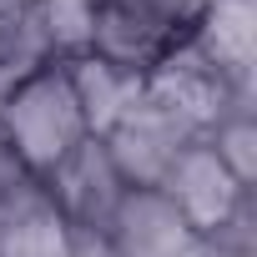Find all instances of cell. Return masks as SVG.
I'll return each instance as SVG.
<instances>
[{
	"instance_id": "7a4b0ae2",
	"label": "cell",
	"mask_w": 257,
	"mask_h": 257,
	"mask_svg": "<svg viewBox=\"0 0 257 257\" xmlns=\"http://www.w3.org/2000/svg\"><path fill=\"white\" fill-rule=\"evenodd\" d=\"M147 91L157 101H167L177 116H187L197 132H212V126L237 111V106H252V76H237L227 71L222 61H212L192 36L177 41L147 76Z\"/></svg>"
},
{
	"instance_id": "8fae6325",
	"label": "cell",
	"mask_w": 257,
	"mask_h": 257,
	"mask_svg": "<svg viewBox=\"0 0 257 257\" xmlns=\"http://www.w3.org/2000/svg\"><path fill=\"white\" fill-rule=\"evenodd\" d=\"M36 26L51 46L56 61H76L91 51V31H96V0H36Z\"/></svg>"
},
{
	"instance_id": "9c48e42d",
	"label": "cell",
	"mask_w": 257,
	"mask_h": 257,
	"mask_svg": "<svg viewBox=\"0 0 257 257\" xmlns=\"http://www.w3.org/2000/svg\"><path fill=\"white\" fill-rule=\"evenodd\" d=\"M192 41L212 61H222L227 71L252 76V66H257V0H212L207 16L192 31Z\"/></svg>"
},
{
	"instance_id": "5bb4252c",
	"label": "cell",
	"mask_w": 257,
	"mask_h": 257,
	"mask_svg": "<svg viewBox=\"0 0 257 257\" xmlns=\"http://www.w3.org/2000/svg\"><path fill=\"white\" fill-rule=\"evenodd\" d=\"M26 182H31V172L21 167V157L11 152V142L0 137V202H6V197H11L16 187H26Z\"/></svg>"
},
{
	"instance_id": "30bf717a",
	"label": "cell",
	"mask_w": 257,
	"mask_h": 257,
	"mask_svg": "<svg viewBox=\"0 0 257 257\" xmlns=\"http://www.w3.org/2000/svg\"><path fill=\"white\" fill-rule=\"evenodd\" d=\"M56 56L36 26V11H0V101L16 86H26L36 71H46Z\"/></svg>"
},
{
	"instance_id": "2e32d148",
	"label": "cell",
	"mask_w": 257,
	"mask_h": 257,
	"mask_svg": "<svg viewBox=\"0 0 257 257\" xmlns=\"http://www.w3.org/2000/svg\"><path fill=\"white\" fill-rule=\"evenodd\" d=\"M36 0H0V11H31Z\"/></svg>"
},
{
	"instance_id": "6da1fadb",
	"label": "cell",
	"mask_w": 257,
	"mask_h": 257,
	"mask_svg": "<svg viewBox=\"0 0 257 257\" xmlns=\"http://www.w3.org/2000/svg\"><path fill=\"white\" fill-rule=\"evenodd\" d=\"M0 137L11 142V152L21 157V167L41 182L71 147H81L86 116L81 101L71 91V76L61 61H51L46 71H36L26 86H16L6 101H0Z\"/></svg>"
},
{
	"instance_id": "7c38bea8",
	"label": "cell",
	"mask_w": 257,
	"mask_h": 257,
	"mask_svg": "<svg viewBox=\"0 0 257 257\" xmlns=\"http://www.w3.org/2000/svg\"><path fill=\"white\" fill-rule=\"evenodd\" d=\"M202 142L217 152V162L237 177V187L257 192V106H237L227 111L212 132H202Z\"/></svg>"
},
{
	"instance_id": "3957f363",
	"label": "cell",
	"mask_w": 257,
	"mask_h": 257,
	"mask_svg": "<svg viewBox=\"0 0 257 257\" xmlns=\"http://www.w3.org/2000/svg\"><path fill=\"white\" fill-rule=\"evenodd\" d=\"M197 137H202V132H197L187 116H177L167 101H157V96L147 91V96L101 137V147H106V157H111V167L121 172L126 187H162L167 172L177 167V157H182Z\"/></svg>"
},
{
	"instance_id": "5b68a950",
	"label": "cell",
	"mask_w": 257,
	"mask_h": 257,
	"mask_svg": "<svg viewBox=\"0 0 257 257\" xmlns=\"http://www.w3.org/2000/svg\"><path fill=\"white\" fill-rule=\"evenodd\" d=\"M182 217H187V227L197 232V237H207V232H217L247 197H257V192H247V187H237V177L217 162V152L197 137L182 157H177V167L167 172V182L157 187Z\"/></svg>"
},
{
	"instance_id": "277c9868",
	"label": "cell",
	"mask_w": 257,
	"mask_h": 257,
	"mask_svg": "<svg viewBox=\"0 0 257 257\" xmlns=\"http://www.w3.org/2000/svg\"><path fill=\"white\" fill-rule=\"evenodd\" d=\"M41 187L56 202V212L71 222V232H106V222L116 217L121 197L132 192V187L121 182V172L111 167L101 137H86L81 147H71L41 177Z\"/></svg>"
},
{
	"instance_id": "52a82bcc",
	"label": "cell",
	"mask_w": 257,
	"mask_h": 257,
	"mask_svg": "<svg viewBox=\"0 0 257 257\" xmlns=\"http://www.w3.org/2000/svg\"><path fill=\"white\" fill-rule=\"evenodd\" d=\"M76 232L31 177L0 202V257H71Z\"/></svg>"
},
{
	"instance_id": "8992f818",
	"label": "cell",
	"mask_w": 257,
	"mask_h": 257,
	"mask_svg": "<svg viewBox=\"0 0 257 257\" xmlns=\"http://www.w3.org/2000/svg\"><path fill=\"white\" fill-rule=\"evenodd\" d=\"M101 237L121 257H202V237L157 187H132Z\"/></svg>"
},
{
	"instance_id": "ba28073f",
	"label": "cell",
	"mask_w": 257,
	"mask_h": 257,
	"mask_svg": "<svg viewBox=\"0 0 257 257\" xmlns=\"http://www.w3.org/2000/svg\"><path fill=\"white\" fill-rule=\"evenodd\" d=\"M66 76H71V91L81 101V116H86V132L91 137H106L111 126L132 111L142 96H147V76L142 71H126L106 56H76V61H61Z\"/></svg>"
},
{
	"instance_id": "4fadbf2b",
	"label": "cell",
	"mask_w": 257,
	"mask_h": 257,
	"mask_svg": "<svg viewBox=\"0 0 257 257\" xmlns=\"http://www.w3.org/2000/svg\"><path fill=\"white\" fill-rule=\"evenodd\" d=\"M132 6H137L147 21H157L172 41H187V36L197 31V21L207 16L212 0H132Z\"/></svg>"
},
{
	"instance_id": "9a60e30c",
	"label": "cell",
	"mask_w": 257,
	"mask_h": 257,
	"mask_svg": "<svg viewBox=\"0 0 257 257\" xmlns=\"http://www.w3.org/2000/svg\"><path fill=\"white\" fill-rule=\"evenodd\" d=\"M71 257H121L101 232H76V247H71Z\"/></svg>"
}]
</instances>
